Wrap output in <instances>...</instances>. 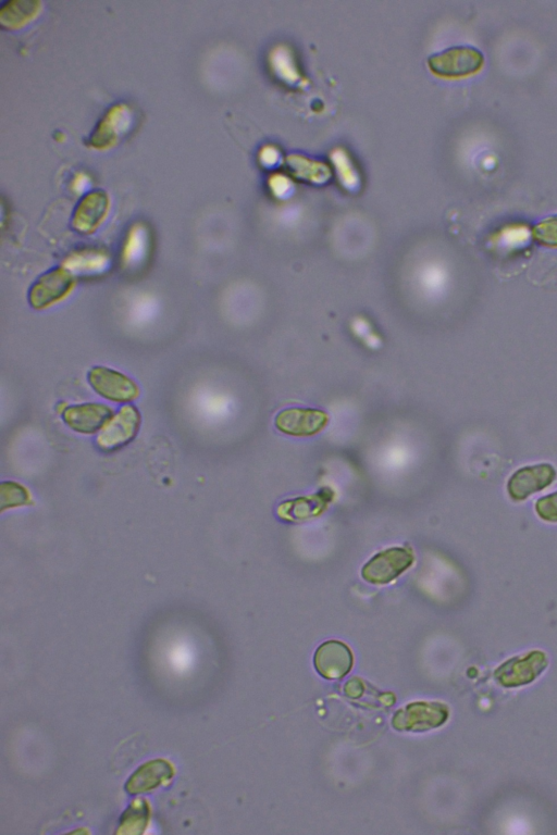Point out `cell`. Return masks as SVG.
I'll use <instances>...</instances> for the list:
<instances>
[{
    "instance_id": "6da1fadb",
    "label": "cell",
    "mask_w": 557,
    "mask_h": 835,
    "mask_svg": "<svg viewBox=\"0 0 557 835\" xmlns=\"http://www.w3.org/2000/svg\"><path fill=\"white\" fill-rule=\"evenodd\" d=\"M550 665L546 652L532 650L507 659L494 671V680L504 689H519L536 682Z\"/></svg>"
},
{
    "instance_id": "7a4b0ae2",
    "label": "cell",
    "mask_w": 557,
    "mask_h": 835,
    "mask_svg": "<svg viewBox=\"0 0 557 835\" xmlns=\"http://www.w3.org/2000/svg\"><path fill=\"white\" fill-rule=\"evenodd\" d=\"M135 123V111L127 103L111 106L104 114L91 136L88 145L95 151H108L130 134Z\"/></svg>"
},
{
    "instance_id": "3957f363",
    "label": "cell",
    "mask_w": 557,
    "mask_h": 835,
    "mask_svg": "<svg viewBox=\"0 0 557 835\" xmlns=\"http://www.w3.org/2000/svg\"><path fill=\"white\" fill-rule=\"evenodd\" d=\"M485 64V56L473 46H454L428 58L430 70L442 78L473 76Z\"/></svg>"
},
{
    "instance_id": "277c9868",
    "label": "cell",
    "mask_w": 557,
    "mask_h": 835,
    "mask_svg": "<svg viewBox=\"0 0 557 835\" xmlns=\"http://www.w3.org/2000/svg\"><path fill=\"white\" fill-rule=\"evenodd\" d=\"M450 708L439 702L408 704L398 710L392 719L395 730L406 732H427L447 724Z\"/></svg>"
},
{
    "instance_id": "5b68a950",
    "label": "cell",
    "mask_w": 557,
    "mask_h": 835,
    "mask_svg": "<svg viewBox=\"0 0 557 835\" xmlns=\"http://www.w3.org/2000/svg\"><path fill=\"white\" fill-rule=\"evenodd\" d=\"M414 563L415 555L410 547H391L365 564L362 577L371 584L386 585L402 576Z\"/></svg>"
},
{
    "instance_id": "8992f818",
    "label": "cell",
    "mask_w": 557,
    "mask_h": 835,
    "mask_svg": "<svg viewBox=\"0 0 557 835\" xmlns=\"http://www.w3.org/2000/svg\"><path fill=\"white\" fill-rule=\"evenodd\" d=\"M556 479V468L549 463L524 466L507 480L506 492L513 502L522 503L549 489Z\"/></svg>"
},
{
    "instance_id": "52a82bcc",
    "label": "cell",
    "mask_w": 557,
    "mask_h": 835,
    "mask_svg": "<svg viewBox=\"0 0 557 835\" xmlns=\"http://www.w3.org/2000/svg\"><path fill=\"white\" fill-rule=\"evenodd\" d=\"M141 426V415L134 406L122 407L119 413L111 418L97 438V446L104 452H116L130 444L138 435Z\"/></svg>"
},
{
    "instance_id": "ba28073f",
    "label": "cell",
    "mask_w": 557,
    "mask_h": 835,
    "mask_svg": "<svg viewBox=\"0 0 557 835\" xmlns=\"http://www.w3.org/2000/svg\"><path fill=\"white\" fill-rule=\"evenodd\" d=\"M76 280L65 267L49 271L37 280L29 292V303L42 310L63 301L73 289Z\"/></svg>"
},
{
    "instance_id": "9c48e42d",
    "label": "cell",
    "mask_w": 557,
    "mask_h": 835,
    "mask_svg": "<svg viewBox=\"0 0 557 835\" xmlns=\"http://www.w3.org/2000/svg\"><path fill=\"white\" fill-rule=\"evenodd\" d=\"M89 382L98 395L111 402L129 403L140 395L139 386L133 380L106 367H94L89 372Z\"/></svg>"
},
{
    "instance_id": "30bf717a",
    "label": "cell",
    "mask_w": 557,
    "mask_h": 835,
    "mask_svg": "<svg viewBox=\"0 0 557 835\" xmlns=\"http://www.w3.org/2000/svg\"><path fill=\"white\" fill-rule=\"evenodd\" d=\"M329 422L324 411L306 408H289L276 417L277 429L292 436H313L323 431Z\"/></svg>"
},
{
    "instance_id": "8fae6325",
    "label": "cell",
    "mask_w": 557,
    "mask_h": 835,
    "mask_svg": "<svg viewBox=\"0 0 557 835\" xmlns=\"http://www.w3.org/2000/svg\"><path fill=\"white\" fill-rule=\"evenodd\" d=\"M110 210L109 195L102 190L86 194L72 217V228L83 235H91L102 226Z\"/></svg>"
},
{
    "instance_id": "7c38bea8",
    "label": "cell",
    "mask_w": 557,
    "mask_h": 835,
    "mask_svg": "<svg viewBox=\"0 0 557 835\" xmlns=\"http://www.w3.org/2000/svg\"><path fill=\"white\" fill-rule=\"evenodd\" d=\"M354 658L348 645L328 641L316 651L314 664L320 676L328 680L341 679L349 674Z\"/></svg>"
},
{
    "instance_id": "4fadbf2b",
    "label": "cell",
    "mask_w": 557,
    "mask_h": 835,
    "mask_svg": "<svg viewBox=\"0 0 557 835\" xmlns=\"http://www.w3.org/2000/svg\"><path fill=\"white\" fill-rule=\"evenodd\" d=\"M175 768L166 759H153L136 769L126 783L130 795L152 792L175 777Z\"/></svg>"
},
{
    "instance_id": "5bb4252c",
    "label": "cell",
    "mask_w": 557,
    "mask_h": 835,
    "mask_svg": "<svg viewBox=\"0 0 557 835\" xmlns=\"http://www.w3.org/2000/svg\"><path fill=\"white\" fill-rule=\"evenodd\" d=\"M113 411L103 404H83L67 407L63 413L66 425L81 434H94L104 428Z\"/></svg>"
},
{
    "instance_id": "9a60e30c",
    "label": "cell",
    "mask_w": 557,
    "mask_h": 835,
    "mask_svg": "<svg viewBox=\"0 0 557 835\" xmlns=\"http://www.w3.org/2000/svg\"><path fill=\"white\" fill-rule=\"evenodd\" d=\"M333 492L329 489L321 490L312 496L296 498L281 504L278 514L282 519L290 521H304L320 516L332 501Z\"/></svg>"
},
{
    "instance_id": "2e32d148",
    "label": "cell",
    "mask_w": 557,
    "mask_h": 835,
    "mask_svg": "<svg viewBox=\"0 0 557 835\" xmlns=\"http://www.w3.org/2000/svg\"><path fill=\"white\" fill-rule=\"evenodd\" d=\"M40 0H10L0 8V24L6 30H19L40 16Z\"/></svg>"
},
{
    "instance_id": "e0dca14e",
    "label": "cell",
    "mask_w": 557,
    "mask_h": 835,
    "mask_svg": "<svg viewBox=\"0 0 557 835\" xmlns=\"http://www.w3.org/2000/svg\"><path fill=\"white\" fill-rule=\"evenodd\" d=\"M151 234L143 223H136L129 230L122 248L123 263L135 266L143 263L150 253Z\"/></svg>"
},
{
    "instance_id": "ac0fdd59",
    "label": "cell",
    "mask_w": 557,
    "mask_h": 835,
    "mask_svg": "<svg viewBox=\"0 0 557 835\" xmlns=\"http://www.w3.org/2000/svg\"><path fill=\"white\" fill-rule=\"evenodd\" d=\"M151 807L144 799L134 800L122 814L118 834L139 835L150 824Z\"/></svg>"
},
{
    "instance_id": "d6986e66",
    "label": "cell",
    "mask_w": 557,
    "mask_h": 835,
    "mask_svg": "<svg viewBox=\"0 0 557 835\" xmlns=\"http://www.w3.org/2000/svg\"><path fill=\"white\" fill-rule=\"evenodd\" d=\"M31 504V495L22 485L15 482H4L0 485V512Z\"/></svg>"
},
{
    "instance_id": "ffe728a7",
    "label": "cell",
    "mask_w": 557,
    "mask_h": 835,
    "mask_svg": "<svg viewBox=\"0 0 557 835\" xmlns=\"http://www.w3.org/2000/svg\"><path fill=\"white\" fill-rule=\"evenodd\" d=\"M107 256L97 251H82L72 254L65 263L68 270L97 271L106 268Z\"/></svg>"
},
{
    "instance_id": "44dd1931",
    "label": "cell",
    "mask_w": 557,
    "mask_h": 835,
    "mask_svg": "<svg viewBox=\"0 0 557 835\" xmlns=\"http://www.w3.org/2000/svg\"><path fill=\"white\" fill-rule=\"evenodd\" d=\"M532 236L539 245L557 247V215L539 222L532 229Z\"/></svg>"
},
{
    "instance_id": "7402d4cb",
    "label": "cell",
    "mask_w": 557,
    "mask_h": 835,
    "mask_svg": "<svg viewBox=\"0 0 557 835\" xmlns=\"http://www.w3.org/2000/svg\"><path fill=\"white\" fill-rule=\"evenodd\" d=\"M537 517L546 523H557V491L538 498L535 503Z\"/></svg>"
},
{
    "instance_id": "603a6c76",
    "label": "cell",
    "mask_w": 557,
    "mask_h": 835,
    "mask_svg": "<svg viewBox=\"0 0 557 835\" xmlns=\"http://www.w3.org/2000/svg\"><path fill=\"white\" fill-rule=\"evenodd\" d=\"M91 185L92 179L89 174L85 172H78L72 180L71 189L74 193L80 195L89 191Z\"/></svg>"
},
{
    "instance_id": "cb8c5ba5",
    "label": "cell",
    "mask_w": 557,
    "mask_h": 835,
    "mask_svg": "<svg viewBox=\"0 0 557 835\" xmlns=\"http://www.w3.org/2000/svg\"><path fill=\"white\" fill-rule=\"evenodd\" d=\"M344 692L346 695L351 697V699H358V697H361L364 692L363 681L358 678L350 680L345 684Z\"/></svg>"
}]
</instances>
